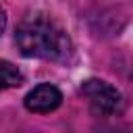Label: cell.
Returning <instances> with one entry per match:
<instances>
[{"label": "cell", "instance_id": "obj_1", "mask_svg": "<svg viewBox=\"0 0 133 133\" xmlns=\"http://www.w3.org/2000/svg\"><path fill=\"white\" fill-rule=\"evenodd\" d=\"M17 50L27 58L69 62L75 54L69 33L48 15H27L15 29Z\"/></svg>", "mask_w": 133, "mask_h": 133}, {"label": "cell", "instance_id": "obj_2", "mask_svg": "<svg viewBox=\"0 0 133 133\" xmlns=\"http://www.w3.org/2000/svg\"><path fill=\"white\" fill-rule=\"evenodd\" d=\"M81 94L89 102V110L96 116H114L123 110V96L121 91L102 81V79H87L81 83Z\"/></svg>", "mask_w": 133, "mask_h": 133}, {"label": "cell", "instance_id": "obj_3", "mask_svg": "<svg viewBox=\"0 0 133 133\" xmlns=\"http://www.w3.org/2000/svg\"><path fill=\"white\" fill-rule=\"evenodd\" d=\"M62 102V94L58 87L50 85V83H39L35 85L23 100L25 108L29 112H35V114H48V112H54Z\"/></svg>", "mask_w": 133, "mask_h": 133}, {"label": "cell", "instance_id": "obj_4", "mask_svg": "<svg viewBox=\"0 0 133 133\" xmlns=\"http://www.w3.org/2000/svg\"><path fill=\"white\" fill-rule=\"evenodd\" d=\"M23 73L8 60L0 58V91L10 89V87H19L23 83Z\"/></svg>", "mask_w": 133, "mask_h": 133}, {"label": "cell", "instance_id": "obj_5", "mask_svg": "<svg viewBox=\"0 0 133 133\" xmlns=\"http://www.w3.org/2000/svg\"><path fill=\"white\" fill-rule=\"evenodd\" d=\"M4 27H6V12H4V8L0 6V35H2V31H4Z\"/></svg>", "mask_w": 133, "mask_h": 133}]
</instances>
